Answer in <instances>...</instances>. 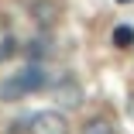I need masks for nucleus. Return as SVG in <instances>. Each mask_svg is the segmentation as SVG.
I'll return each mask as SVG.
<instances>
[{"label":"nucleus","mask_w":134,"mask_h":134,"mask_svg":"<svg viewBox=\"0 0 134 134\" xmlns=\"http://www.w3.org/2000/svg\"><path fill=\"white\" fill-rule=\"evenodd\" d=\"M45 83H48V72L38 62H31V65H24L21 72L7 76L4 83H0V103H17V100H24L28 93L45 90Z\"/></svg>","instance_id":"1"},{"label":"nucleus","mask_w":134,"mask_h":134,"mask_svg":"<svg viewBox=\"0 0 134 134\" xmlns=\"http://www.w3.org/2000/svg\"><path fill=\"white\" fill-rule=\"evenodd\" d=\"M24 7L38 28H55L62 17V0H24Z\"/></svg>","instance_id":"2"},{"label":"nucleus","mask_w":134,"mask_h":134,"mask_svg":"<svg viewBox=\"0 0 134 134\" xmlns=\"http://www.w3.org/2000/svg\"><path fill=\"white\" fill-rule=\"evenodd\" d=\"M28 134H69V117L62 110H38V114H31Z\"/></svg>","instance_id":"3"},{"label":"nucleus","mask_w":134,"mask_h":134,"mask_svg":"<svg viewBox=\"0 0 134 134\" xmlns=\"http://www.w3.org/2000/svg\"><path fill=\"white\" fill-rule=\"evenodd\" d=\"M55 100L62 107H79V103H83V86H79L72 76H62L55 83Z\"/></svg>","instance_id":"4"},{"label":"nucleus","mask_w":134,"mask_h":134,"mask_svg":"<svg viewBox=\"0 0 134 134\" xmlns=\"http://www.w3.org/2000/svg\"><path fill=\"white\" fill-rule=\"evenodd\" d=\"M79 134H117V127H114V120H110V117L93 114V117H86V120H83Z\"/></svg>","instance_id":"5"},{"label":"nucleus","mask_w":134,"mask_h":134,"mask_svg":"<svg viewBox=\"0 0 134 134\" xmlns=\"http://www.w3.org/2000/svg\"><path fill=\"white\" fill-rule=\"evenodd\" d=\"M110 41H114V48L131 52V48H134V28H131V24H117L114 35H110Z\"/></svg>","instance_id":"6"},{"label":"nucleus","mask_w":134,"mask_h":134,"mask_svg":"<svg viewBox=\"0 0 134 134\" xmlns=\"http://www.w3.org/2000/svg\"><path fill=\"white\" fill-rule=\"evenodd\" d=\"M10 55H17V38L7 35V31H0V65H4Z\"/></svg>","instance_id":"7"},{"label":"nucleus","mask_w":134,"mask_h":134,"mask_svg":"<svg viewBox=\"0 0 134 134\" xmlns=\"http://www.w3.org/2000/svg\"><path fill=\"white\" fill-rule=\"evenodd\" d=\"M48 38H35V41H28V55H31V62H41L45 55H48Z\"/></svg>","instance_id":"8"},{"label":"nucleus","mask_w":134,"mask_h":134,"mask_svg":"<svg viewBox=\"0 0 134 134\" xmlns=\"http://www.w3.org/2000/svg\"><path fill=\"white\" fill-rule=\"evenodd\" d=\"M31 131V117H17V120H10V134H28Z\"/></svg>","instance_id":"9"},{"label":"nucleus","mask_w":134,"mask_h":134,"mask_svg":"<svg viewBox=\"0 0 134 134\" xmlns=\"http://www.w3.org/2000/svg\"><path fill=\"white\" fill-rule=\"evenodd\" d=\"M117 4H131V0H117Z\"/></svg>","instance_id":"10"}]
</instances>
